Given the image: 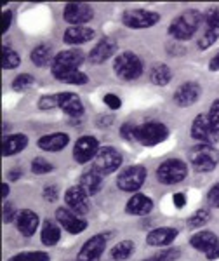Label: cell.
Masks as SVG:
<instances>
[{
	"label": "cell",
	"mask_w": 219,
	"mask_h": 261,
	"mask_svg": "<svg viewBox=\"0 0 219 261\" xmlns=\"http://www.w3.org/2000/svg\"><path fill=\"white\" fill-rule=\"evenodd\" d=\"M204 21V14L197 9L184 11L183 14H179L178 18L172 19L169 27V35L176 40H188L195 35V32L199 30L200 23Z\"/></svg>",
	"instance_id": "obj_1"
},
{
	"label": "cell",
	"mask_w": 219,
	"mask_h": 261,
	"mask_svg": "<svg viewBox=\"0 0 219 261\" xmlns=\"http://www.w3.org/2000/svg\"><path fill=\"white\" fill-rule=\"evenodd\" d=\"M19 54L9 47L2 49V68L4 70H14L19 66Z\"/></svg>",
	"instance_id": "obj_33"
},
{
	"label": "cell",
	"mask_w": 219,
	"mask_h": 261,
	"mask_svg": "<svg viewBox=\"0 0 219 261\" xmlns=\"http://www.w3.org/2000/svg\"><path fill=\"white\" fill-rule=\"evenodd\" d=\"M52 169H54L52 164L47 162L45 159H42V157L33 159V162H32V172H33V174H47V172H50Z\"/></svg>",
	"instance_id": "obj_38"
},
{
	"label": "cell",
	"mask_w": 219,
	"mask_h": 261,
	"mask_svg": "<svg viewBox=\"0 0 219 261\" xmlns=\"http://www.w3.org/2000/svg\"><path fill=\"white\" fill-rule=\"evenodd\" d=\"M179 254H181L179 249H163L143 261H176L179 258Z\"/></svg>",
	"instance_id": "obj_37"
},
{
	"label": "cell",
	"mask_w": 219,
	"mask_h": 261,
	"mask_svg": "<svg viewBox=\"0 0 219 261\" xmlns=\"http://www.w3.org/2000/svg\"><path fill=\"white\" fill-rule=\"evenodd\" d=\"M151 209H153V200L143 193H134L125 205V211L132 216H146L148 213H151Z\"/></svg>",
	"instance_id": "obj_23"
},
{
	"label": "cell",
	"mask_w": 219,
	"mask_h": 261,
	"mask_svg": "<svg viewBox=\"0 0 219 261\" xmlns=\"http://www.w3.org/2000/svg\"><path fill=\"white\" fill-rule=\"evenodd\" d=\"M210 122H212V125L216 127V130L219 133V98L214 101L212 105H210V112L207 113Z\"/></svg>",
	"instance_id": "obj_41"
},
{
	"label": "cell",
	"mask_w": 219,
	"mask_h": 261,
	"mask_svg": "<svg viewBox=\"0 0 219 261\" xmlns=\"http://www.w3.org/2000/svg\"><path fill=\"white\" fill-rule=\"evenodd\" d=\"M70 138L65 133H52V134H45L39 140V146L45 151H61L68 145Z\"/></svg>",
	"instance_id": "obj_26"
},
{
	"label": "cell",
	"mask_w": 219,
	"mask_h": 261,
	"mask_svg": "<svg viewBox=\"0 0 219 261\" xmlns=\"http://www.w3.org/2000/svg\"><path fill=\"white\" fill-rule=\"evenodd\" d=\"M160 19V14L155 11H145V9H130L122 14V23L132 30H143V28H151L157 24Z\"/></svg>",
	"instance_id": "obj_8"
},
{
	"label": "cell",
	"mask_w": 219,
	"mask_h": 261,
	"mask_svg": "<svg viewBox=\"0 0 219 261\" xmlns=\"http://www.w3.org/2000/svg\"><path fill=\"white\" fill-rule=\"evenodd\" d=\"M58 197H60V190H58L56 185H50V187L44 188V199L47 202H56Z\"/></svg>",
	"instance_id": "obj_42"
},
{
	"label": "cell",
	"mask_w": 219,
	"mask_h": 261,
	"mask_svg": "<svg viewBox=\"0 0 219 261\" xmlns=\"http://www.w3.org/2000/svg\"><path fill=\"white\" fill-rule=\"evenodd\" d=\"M7 195H9V187H7V183H4L2 185V197L6 199Z\"/></svg>",
	"instance_id": "obj_50"
},
{
	"label": "cell",
	"mask_w": 219,
	"mask_h": 261,
	"mask_svg": "<svg viewBox=\"0 0 219 261\" xmlns=\"http://www.w3.org/2000/svg\"><path fill=\"white\" fill-rule=\"evenodd\" d=\"M207 200L212 207H219V183L214 185L207 193Z\"/></svg>",
	"instance_id": "obj_43"
},
{
	"label": "cell",
	"mask_w": 219,
	"mask_h": 261,
	"mask_svg": "<svg viewBox=\"0 0 219 261\" xmlns=\"http://www.w3.org/2000/svg\"><path fill=\"white\" fill-rule=\"evenodd\" d=\"M172 79L171 68L163 63H157V65L151 66L150 70V81L155 84V86H167Z\"/></svg>",
	"instance_id": "obj_29"
},
{
	"label": "cell",
	"mask_w": 219,
	"mask_h": 261,
	"mask_svg": "<svg viewBox=\"0 0 219 261\" xmlns=\"http://www.w3.org/2000/svg\"><path fill=\"white\" fill-rule=\"evenodd\" d=\"M11 21H12V12H11V11H4V12H2V32H4V33L9 30Z\"/></svg>",
	"instance_id": "obj_46"
},
{
	"label": "cell",
	"mask_w": 219,
	"mask_h": 261,
	"mask_svg": "<svg viewBox=\"0 0 219 261\" xmlns=\"http://www.w3.org/2000/svg\"><path fill=\"white\" fill-rule=\"evenodd\" d=\"M191 138L199 141L200 145H212L214 146V143L219 141V133L212 125L209 115L200 113V115L195 117V120H193V124H191Z\"/></svg>",
	"instance_id": "obj_7"
},
{
	"label": "cell",
	"mask_w": 219,
	"mask_h": 261,
	"mask_svg": "<svg viewBox=\"0 0 219 261\" xmlns=\"http://www.w3.org/2000/svg\"><path fill=\"white\" fill-rule=\"evenodd\" d=\"M172 202H174V205L178 209H183L184 205H186V197H184V193H174V197H172Z\"/></svg>",
	"instance_id": "obj_47"
},
{
	"label": "cell",
	"mask_w": 219,
	"mask_h": 261,
	"mask_svg": "<svg viewBox=\"0 0 219 261\" xmlns=\"http://www.w3.org/2000/svg\"><path fill=\"white\" fill-rule=\"evenodd\" d=\"M176 237H178V230L171 228V226H162V228L151 230L146 235V244L153 247H166L174 242Z\"/></svg>",
	"instance_id": "obj_20"
},
{
	"label": "cell",
	"mask_w": 219,
	"mask_h": 261,
	"mask_svg": "<svg viewBox=\"0 0 219 261\" xmlns=\"http://www.w3.org/2000/svg\"><path fill=\"white\" fill-rule=\"evenodd\" d=\"M84 63V53L78 49H70V50H61L60 54L54 56L52 61V75L61 73V71L68 70H78V66Z\"/></svg>",
	"instance_id": "obj_11"
},
{
	"label": "cell",
	"mask_w": 219,
	"mask_h": 261,
	"mask_svg": "<svg viewBox=\"0 0 219 261\" xmlns=\"http://www.w3.org/2000/svg\"><path fill=\"white\" fill-rule=\"evenodd\" d=\"M42 244L44 246H47V247H52V246H56L58 242H60V239H61V230H60V226L56 225V223H52V221H45L44 223V226H42Z\"/></svg>",
	"instance_id": "obj_28"
},
{
	"label": "cell",
	"mask_w": 219,
	"mask_h": 261,
	"mask_svg": "<svg viewBox=\"0 0 219 261\" xmlns=\"http://www.w3.org/2000/svg\"><path fill=\"white\" fill-rule=\"evenodd\" d=\"M120 134L129 141H136V134H138V125L134 124H124L120 127Z\"/></svg>",
	"instance_id": "obj_40"
},
{
	"label": "cell",
	"mask_w": 219,
	"mask_h": 261,
	"mask_svg": "<svg viewBox=\"0 0 219 261\" xmlns=\"http://www.w3.org/2000/svg\"><path fill=\"white\" fill-rule=\"evenodd\" d=\"M58 99H60V108L66 115L73 117V119L84 115V105L75 92H60Z\"/></svg>",
	"instance_id": "obj_21"
},
{
	"label": "cell",
	"mask_w": 219,
	"mask_h": 261,
	"mask_svg": "<svg viewBox=\"0 0 219 261\" xmlns=\"http://www.w3.org/2000/svg\"><path fill=\"white\" fill-rule=\"evenodd\" d=\"M132 252H134V242L132 241H122L112 249V258L117 259V261H124V259H127Z\"/></svg>",
	"instance_id": "obj_32"
},
{
	"label": "cell",
	"mask_w": 219,
	"mask_h": 261,
	"mask_svg": "<svg viewBox=\"0 0 219 261\" xmlns=\"http://www.w3.org/2000/svg\"><path fill=\"white\" fill-rule=\"evenodd\" d=\"M189 244L199 252H204L205 258L210 261L219 258V239L212 231H209V230L199 231V233H195L189 239Z\"/></svg>",
	"instance_id": "obj_10"
},
{
	"label": "cell",
	"mask_w": 219,
	"mask_h": 261,
	"mask_svg": "<svg viewBox=\"0 0 219 261\" xmlns=\"http://www.w3.org/2000/svg\"><path fill=\"white\" fill-rule=\"evenodd\" d=\"M19 178H21V171H19V169H16V171H9V179L16 181V179H19Z\"/></svg>",
	"instance_id": "obj_49"
},
{
	"label": "cell",
	"mask_w": 219,
	"mask_h": 261,
	"mask_svg": "<svg viewBox=\"0 0 219 261\" xmlns=\"http://www.w3.org/2000/svg\"><path fill=\"white\" fill-rule=\"evenodd\" d=\"M189 164L199 172H210L219 164V151L212 145H197L189 150Z\"/></svg>",
	"instance_id": "obj_2"
},
{
	"label": "cell",
	"mask_w": 219,
	"mask_h": 261,
	"mask_svg": "<svg viewBox=\"0 0 219 261\" xmlns=\"http://www.w3.org/2000/svg\"><path fill=\"white\" fill-rule=\"evenodd\" d=\"M39 107L42 108V110H50V108L54 107H60V99H58V94L56 96H42L40 101H39Z\"/></svg>",
	"instance_id": "obj_39"
},
{
	"label": "cell",
	"mask_w": 219,
	"mask_h": 261,
	"mask_svg": "<svg viewBox=\"0 0 219 261\" xmlns=\"http://www.w3.org/2000/svg\"><path fill=\"white\" fill-rule=\"evenodd\" d=\"M169 136V129L166 127V124L162 122H146V124L138 125V134H136V141H140L145 146H153L158 143L166 141Z\"/></svg>",
	"instance_id": "obj_4"
},
{
	"label": "cell",
	"mask_w": 219,
	"mask_h": 261,
	"mask_svg": "<svg viewBox=\"0 0 219 261\" xmlns=\"http://www.w3.org/2000/svg\"><path fill=\"white\" fill-rule=\"evenodd\" d=\"M98 151H99V143L94 136H82L75 143L73 159L78 164H86L89 161H94Z\"/></svg>",
	"instance_id": "obj_14"
},
{
	"label": "cell",
	"mask_w": 219,
	"mask_h": 261,
	"mask_svg": "<svg viewBox=\"0 0 219 261\" xmlns=\"http://www.w3.org/2000/svg\"><path fill=\"white\" fill-rule=\"evenodd\" d=\"M39 216L37 213L30 211V209H23V211L18 213V218H16V226L24 237H32L37 231V226H39Z\"/></svg>",
	"instance_id": "obj_22"
},
{
	"label": "cell",
	"mask_w": 219,
	"mask_h": 261,
	"mask_svg": "<svg viewBox=\"0 0 219 261\" xmlns=\"http://www.w3.org/2000/svg\"><path fill=\"white\" fill-rule=\"evenodd\" d=\"M50 256L44 251H33V252H19V254L11 256L7 261H49Z\"/></svg>",
	"instance_id": "obj_34"
},
{
	"label": "cell",
	"mask_w": 219,
	"mask_h": 261,
	"mask_svg": "<svg viewBox=\"0 0 219 261\" xmlns=\"http://www.w3.org/2000/svg\"><path fill=\"white\" fill-rule=\"evenodd\" d=\"M65 202L68 205V209H71L77 214H87L89 213V195L78 187H71L65 193Z\"/></svg>",
	"instance_id": "obj_17"
},
{
	"label": "cell",
	"mask_w": 219,
	"mask_h": 261,
	"mask_svg": "<svg viewBox=\"0 0 219 261\" xmlns=\"http://www.w3.org/2000/svg\"><path fill=\"white\" fill-rule=\"evenodd\" d=\"M63 18L65 21H68L70 24L80 27V24H86L94 18V11L91 6L87 4H78V2H71L68 6H65L63 9Z\"/></svg>",
	"instance_id": "obj_12"
},
{
	"label": "cell",
	"mask_w": 219,
	"mask_h": 261,
	"mask_svg": "<svg viewBox=\"0 0 219 261\" xmlns=\"http://www.w3.org/2000/svg\"><path fill=\"white\" fill-rule=\"evenodd\" d=\"M200 98V86L197 82H184L174 92V101L179 107H191Z\"/></svg>",
	"instance_id": "obj_18"
},
{
	"label": "cell",
	"mask_w": 219,
	"mask_h": 261,
	"mask_svg": "<svg viewBox=\"0 0 219 261\" xmlns=\"http://www.w3.org/2000/svg\"><path fill=\"white\" fill-rule=\"evenodd\" d=\"M209 70H210V71H219V53L212 58V60H210V63H209Z\"/></svg>",
	"instance_id": "obj_48"
},
{
	"label": "cell",
	"mask_w": 219,
	"mask_h": 261,
	"mask_svg": "<svg viewBox=\"0 0 219 261\" xmlns=\"http://www.w3.org/2000/svg\"><path fill=\"white\" fill-rule=\"evenodd\" d=\"M113 70H115L117 77L124 79V81H136L143 73V63L134 53H120L113 61Z\"/></svg>",
	"instance_id": "obj_3"
},
{
	"label": "cell",
	"mask_w": 219,
	"mask_h": 261,
	"mask_svg": "<svg viewBox=\"0 0 219 261\" xmlns=\"http://www.w3.org/2000/svg\"><path fill=\"white\" fill-rule=\"evenodd\" d=\"M94 37V30L86 27H70L68 30L65 32L63 35V40L70 45H80V44H86V42L92 40Z\"/></svg>",
	"instance_id": "obj_27"
},
{
	"label": "cell",
	"mask_w": 219,
	"mask_h": 261,
	"mask_svg": "<svg viewBox=\"0 0 219 261\" xmlns=\"http://www.w3.org/2000/svg\"><path fill=\"white\" fill-rule=\"evenodd\" d=\"M77 261H78V259H77Z\"/></svg>",
	"instance_id": "obj_51"
},
{
	"label": "cell",
	"mask_w": 219,
	"mask_h": 261,
	"mask_svg": "<svg viewBox=\"0 0 219 261\" xmlns=\"http://www.w3.org/2000/svg\"><path fill=\"white\" fill-rule=\"evenodd\" d=\"M32 61L37 66H52L54 56H52V49L49 45H37L32 50Z\"/></svg>",
	"instance_id": "obj_30"
},
{
	"label": "cell",
	"mask_w": 219,
	"mask_h": 261,
	"mask_svg": "<svg viewBox=\"0 0 219 261\" xmlns=\"http://www.w3.org/2000/svg\"><path fill=\"white\" fill-rule=\"evenodd\" d=\"M204 21H205V24H207V28H205L204 37H202L199 42V47L209 49L210 45L219 39V9H216V7L209 9L204 14Z\"/></svg>",
	"instance_id": "obj_15"
},
{
	"label": "cell",
	"mask_w": 219,
	"mask_h": 261,
	"mask_svg": "<svg viewBox=\"0 0 219 261\" xmlns=\"http://www.w3.org/2000/svg\"><path fill=\"white\" fill-rule=\"evenodd\" d=\"M103 178L104 176L99 174V172L94 169L89 172H84L82 178H80L78 187L89 197H92V195H96V193H99V190L103 188Z\"/></svg>",
	"instance_id": "obj_24"
},
{
	"label": "cell",
	"mask_w": 219,
	"mask_h": 261,
	"mask_svg": "<svg viewBox=\"0 0 219 261\" xmlns=\"http://www.w3.org/2000/svg\"><path fill=\"white\" fill-rule=\"evenodd\" d=\"M28 145V138L24 134H11V136H4L2 140V155L4 157H11L19 151H23Z\"/></svg>",
	"instance_id": "obj_25"
},
{
	"label": "cell",
	"mask_w": 219,
	"mask_h": 261,
	"mask_svg": "<svg viewBox=\"0 0 219 261\" xmlns=\"http://www.w3.org/2000/svg\"><path fill=\"white\" fill-rule=\"evenodd\" d=\"M210 220V211L209 209H199L189 216L188 220V226L189 228H199V226H204L205 223Z\"/></svg>",
	"instance_id": "obj_35"
},
{
	"label": "cell",
	"mask_w": 219,
	"mask_h": 261,
	"mask_svg": "<svg viewBox=\"0 0 219 261\" xmlns=\"http://www.w3.org/2000/svg\"><path fill=\"white\" fill-rule=\"evenodd\" d=\"M106 242H108V235L98 233L94 237H91L89 241L82 246V249L78 252V261H98L101 258V254L106 249Z\"/></svg>",
	"instance_id": "obj_13"
},
{
	"label": "cell",
	"mask_w": 219,
	"mask_h": 261,
	"mask_svg": "<svg viewBox=\"0 0 219 261\" xmlns=\"http://www.w3.org/2000/svg\"><path fill=\"white\" fill-rule=\"evenodd\" d=\"M117 50V42L113 39H101L98 44L92 47V50L89 53V61L94 63V65H99V63H104L106 60L115 54Z\"/></svg>",
	"instance_id": "obj_19"
},
{
	"label": "cell",
	"mask_w": 219,
	"mask_h": 261,
	"mask_svg": "<svg viewBox=\"0 0 219 261\" xmlns=\"http://www.w3.org/2000/svg\"><path fill=\"white\" fill-rule=\"evenodd\" d=\"M104 103H106L112 110H117V108L122 107L120 98H119V96H115V94H106V96H104Z\"/></svg>",
	"instance_id": "obj_45"
},
{
	"label": "cell",
	"mask_w": 219,
	"mask_h": 261,
	"mask_svg": "<svg viewBox=\"0 0 219 261\" xmlns=\"http://www.w3.org/2000/svg\"><path fill=\"white\" fill-rule=\"evenodd\" d=\"M54 77L61 82H66V84H73V86H84L87 84V75L82 73L80 70H68V71H61V73H56Z\"/></svg>",
	"instance_id": "obj_31"
},
{
	"label": "cell",
	"mask_w": 219,
	"mask_h": 261,
	"mask_svg": "<svg viewBox=\"0 0 219 261\" xmlns=\"http://www.w3.org/2000/svg\"><path fill=\"white\" fill-rule=\"evenodd\" d=\"M33 82H35V79H33L32 75L21 73L14 79V81H12V89L18 91V92H23V91L30 89V87L33 86Z\"/></svg>",
	"instance_id": "obj_36"
},
{
	"label": "cell",
	"mask_w": 219,
	"mask_h": 261,
	"mask_svg": "<svg viewBox=\"0 0 219 261\" xmlns=\"http://www.w3.org/2000/svg\"><path fill=\"white\" fill-rule=\"evenodd\" d=\"M146 169L143 166L125 167L117 178V187L124 192H138L145 185Z\"/></svg>",
	"instance_id": "obj_9"
},
{
	"label": "cell",
	"mask_w": 219,
	"mask_h": 261,
	"mask_svg": "<svg viewBox=\"0 0 219 261\" xmlns=\"http://www.w3.org/2000/svg\"><path fill=\"white\" fill-rule=\"evenodd\" d=\"M56 220L60 221V225L70 233H82L87 228V221H84L80 218V214L73 213L68 207H60L56 211Z\"/></svg>",
	"instance_id": "obj_16"
},
{
	"label": "cell",
	"mask_w": 219,
	"mask_h": 261,
	"mask_svg": "<svg viewBox=\"0 0 219 261\" xmlns=\"http://www.w3.org/2000/svg\"><path fill=\"white\" fill-rule=\"evenodd\" d=\"M188 174V166L179 159H169L162 162L157 169V178L163 185H176L181 183Z\"/></svg>",
	"instance_id": "obj_5"
},
{
	"label": "cell",
	"mask_w": 219,
	"mask_h": 261,
	"mask_svg": "<svg viewBox=\"0 0 219 261\" xmlns=\"http://www.w3.org/2000/svg\"><path fill=\"white\" fill-rule=\"evenodd\" d=\"M120 166H122L120 151H117V148H113V146H104V148H99L98 155L94 157L92 169L98 171L103 176H108L112 172H115L117 169H120Z\"/></svg>",
	"instance_id": "obj_6"
},
{
	"label": "cell",
	"mask_w": 219,
	"mask_h": 261,
	"mask_svg": "<svg viewBox=\"0 0 219 261\" xmlns=\"http://www.w3.org/2000/svg\"><path fill=\"white\" fill-rule=\"evenodd\" d=\"M16 218H18V213H16V209L12 207V204L4 205V223L16 221Z\"/></svg>",
	"instance_id": "obj_44"
}]
</instances>
